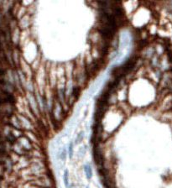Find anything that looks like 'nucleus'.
<instances>
[{"label": "nucleus", "instance_id": "1", "mask_svg": "<svg viewBox=\"0 0 172 188\" xmlns=\"http://www.w3.org/2000/svg\"><path fill=\"white\" fill-rule=\"evenodd\" d=\"M17 142L19 143V145H20L27 153L30 152V151H32L33 148H34V144H32L31 142H30V140L27 138L26 136H22V137L19 138L17 139Z\"/></svg>", "mask_w": 172, "mask_h": 188}, {"label": "nucleus", "instance_id": "2", "mask_svg": "<svg viewBox=\"0 0 172 188\" xmlns=\"http://www.w3.org/2000/svg\"><path fill=\"white\" fill-rule=\"evenodd\" d=\"M17 118L19 119L22 129H25L27 130H31L32 129H33V126H32L31 123H30L28 119H26V118H25L24 116L19 115V116H17Z\"/></svg>", "mask_w": 172, "mask_h": 188}, {"label": "nucleus", "instance_id": "3", "mask_svg": "<svg viewBox=\"0 0 172 188\" xmlns=\"http://www.w3.org/2000/svg\"><path fill=\"white\" fill-rule=\"evenodd\" d=\"M10 124H11V127H13L14 129H22L20 122H19V119L17 118V116H12L10 118Z\"/></svg>", "mask_w": 172, "mask_h": 188}, {"label": "nucleus", "instance_id": "4", "mask_svg": "<svg viewBox=\"0 0 172 188\" xmlns=\"http://www.w3.org/2000/svg\"><path fill=\"white\" fill-rule=\"evenodd\" d=\"M26 137L30 140V142H31L33 144H34V143H35L36 144H39V141H38L39 139L38 138H37V136H36V134H33V133H31L30 131H29L28 133H27Z\"/></svg>", "mask_w": 172, "mask_h": 188}, {"label": "nucleus", "instance_id": "5", "mask_svg": "<svg viewBox=\"0 0 172 188\" xmlns=\"http://www.w3.org/2000/svg\"><path fill=\"white\" fill-rule=\"evenodd\" d=\"M84 170H85V173H86L87 179H91L92 176V168L89 164H87L84 165Z\"/></svg>", "mask_w": 172, "mask_h": 188}, {"label": "nucleus", "instance_id": "6", "mask_svg": "<svg viewBox=\"0 0 172 188\" xmlns=\"http://www.w3.org/2000/svg\"><path fill=\"white\" fill-rule=\"evenodd\" d=\"M63 180L65 186L67 188H69V171H68V170H66L64 172Z\"/></svg>", "mask_w": 172, "mask_h": 188}, {"label": "nucleus", "instance_id": "7", "mask_svg": "<svg viewBox=\"0 0 172 188\" xmlns=\"http://www.w3.org/2000/svg\"><path fill=\"white\" fill-rule=\"evenodd\" d=\"M83 138H84V133H83V132H80V133L77 134V139H76V143L78 144V143L82 142Z\"/></svg>", "mask_w": 172, "mask_h": 188}, {"label": "nucleus", "instance_id": "8", "mask_svg": "<svg viewBox=\"0 0 172 188\" xmlns=\"http://www.w3.org/2000/svg\"><path fill=\"white\" fill-rule=\"evenodd\" d=\"M68 150H69V157H70V159H71L72 155H73V144L72 143H70Z\"/></svg>", "mask_w": 172, "mask_h": 188}, {"label": "nucleus", "instance_id": "9", "mask_svg": "<svg viewBox=\"0 0 172 188\" xmlns=\"http://www.w3.org/2000/svg\"><path fill=\"white\" fill-rule=\"evenodd\" d=\"M61 159L62 160H66V149H63L62 151H61Z\"/></svg>", "mask_w": 172, "mask_h": 188}]
</instances>
